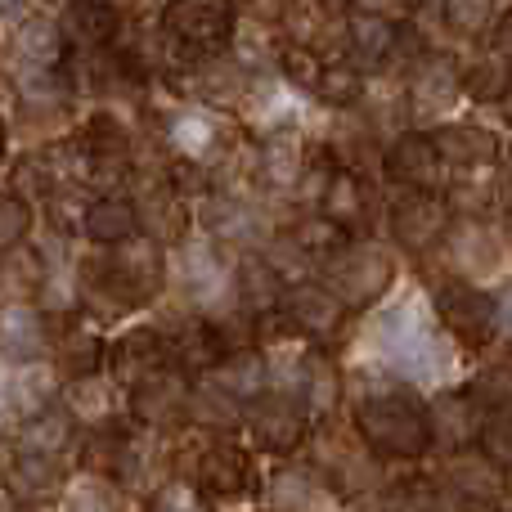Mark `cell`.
Here are the masks:
<instances>
[{
	"label": "cell",
	"instance_id": "6da1fadb",
	"mask_svg": "<svg viewBox=\"0 0 512 512\" xmlns=\"http://www.w3.org/2000/svg\"><path fill=\"white\" fill-rule=\"evenodd\" d=\"M77 288L90 310L99 306L108 315L144 310L167 288V252L149 234H135V239L117 243V248H95L81 261Z\"/></svg>",
	"mask_w": 512,
	"mask_h": 512
},
{
	"label": "cell",
	"instance_id": "7a4b0ae2",
	"mask_svg": "<svg viewBox=\"0 0 512 512\" xmlns=\"http://www.w3.org/2000/svg\"><path fill=\"white\" fill-rule=\"evenodd\" d=\"M351 423L382 463H418L436 445L432 405L405 382H382V387L360 391Z\"/></svg>",
	"mask_w": 512,
	"mask_h": 512
},
{
	"label": "cell",
	"instance_id": "3957f363",
	"mask_svg": "<svg viewBox=\"0 0 512 512\" xmlns=\"http://www.w3.org/2000/svg\"><path fill=\"white\" fill-rule=\"evenodd\" d=\"M310 468L324 477V486L333 490L342 504H360L369 495H382L387 481H382V468L387 463L369 450L355 423H342V418H324L310 432Z\"/></svg>",
	"mask_w": 512,
	"mask_h": 512
},
{
	"label": "cell",
	"instance_id": "277c9868",
	"mask_svg": "<svg viewBox=\"0 0 512 512\" xmlns=\"http://www.w3.org/2000/svg\"><path fill=\"white\" fill-rule=\"evenodd\" d=\"M239 32V5L234 0H167L158 18V36L167 41V54L176 63L221 59Z\"/></svg>",
	"mask_w": 512,
	"mask_h": 512
},
{
	"label": "cell",
	"instance_id": "5b68a950",
	"mask_svg": "<svg viewBox=\"0 0 512 512\" xmlns=\"http://www.w3.org/2000/svg\"><path fill=\"white\" fill-rule=\"evenodd\" d=\"M243 432H248L252 450L270 454V459H292V454L306 450L310 432H315V418H310V409L301 405L297 391L270 387L248 405Z\"/></svg>",
	"mask_w": 512,
	"mask_h": 512
},
{
	"label": "cell",
	"instance_id": "8992f818",
	"mask_svg": "<svg viewBox=\"0 0 512 512\" xmlns=\"http://www.w3.org/2000/svg\"><path fill=\"white\" fill-rule=\"evenodd\" d=\"M319 279L337 292L351 310H369L387 297V288L396 283V261L382 243L373 239H351L333 261L319 265Z\"/></svg>",
	"mask_w": 512,
	"mask_h": 512
},
{
	"label": "cell",
	"instance_id": "52a82bcc",
	"mask_svg": "<svg viewBox=\"0 0 512 512\" xmlns=\"http://www.w3.org/2000/svg\"><path fill=\"white\" fill-rule=\"evenodd\" d=\"M203 499L212 508H239L256 495V463L252 450L239 445L234 436H207L194 454V472H189Z\"/></svg>",
	"mask_w": 512,
	"mask_h": 512
},
{
	"label": "cell",
	"instance_id": "ba28073f",
	"mask_svg": "<svg viewBox=\"0 0 512 512\" xmlns=\"http://www.w3.org/2000/svg\"><path fill=\"white\" fill-rule=\"evenodd\" d=\"M436 319L454 337V346H463L468 355L490 351V342L499 337V306L495 292L477 288L468 279H450L436 288Z\"/></svg>",
	"mask_w": 512,
	"mask_h": 512
},
{
	"label": "cell",
	"instance_id": "9c48e42d",
	"mask_svg": "<svg viewBox=\"0 0 512 512\" xmlns=\"http://www.w3.org/2000/svg\"><path fill=\"white\" fill-rule=\"evenodd\" d=\"M189 405H194V378L180 373L176 364L162 373H153L149 382L126 396V414L144 427V432H180L189 423Z\"/></svg>",
	"mask_w": 512,
	"mask_h": 512
},
{
	"label": "cell",
	"instance_id": "30bf717a",
	"mask_svg": "<svg viewBox=\"0 0 512 512\" xmlns=\"http://www.w3.org/2000/svg\"><path fill=\"white\" fill-rule=\"evenodd\" d=\"M378 346L391 369L405 373V378H436V373H441L436 337H432V328L414 315V306H400V310H391V315H382Z\"/></svg>",
	"mask_w": 512,
	"mask_h": 512
},
{
	"label": "cell",
	"instance_id": "8fae6325",
	"mask_svg": "<svg viewBox=\"0 0 512 512\" xmlns=\"http://www.w3.org/2000/svg\"><path fill=\"white\" fill-rule=\"evenodd\" d=\"M279 310L292 319V328L315 346H333L337 337H342L346 319H351V306H346L324 279H306V283L283 288Z\"/></svg>",
	"mask_w": 512,
	"mask_h": 512
},
{
	"label": "cell",
	"instance_id": "7c38bea8",
	"mask_svg": "<svg viewBox=\"0 0 512 512\" xmlns=\"http://www.w3.org/2000/svg\"><path fill=\"white\" fill-rule=\"evenodd\" d=\"M171 369V337L167 328H153V324H135L126 333H117L108 342V378L131 396L140 382H149L153 373Z\"/></svg>",
	"mask_w": 512,
	"mask_h": 512
},
{
	"label": "cell",
	"instance_id": "4fadbf2b",
	"mask_svg": "<svg viewBox=\"0 0 512 512\" xmlns=\"http://www.w3.org/2000/svg\"><path fill=\"white\" fill-rule=\"evenodd\" d=\"M450 221H454L450 203L436 198V194H405V198H396L391 212H387L391 243L405 248V252H414V256L441 248V243L450 239Z\"/></svg>",
	"mask_w": 512,
	"mask_h": 512
},
{
	"label": "cell",
	"instance_id": "5bb4252c",
	"mask_svg": "<svg viewBox=\"0 0 512 512\" xmlns=\"http://www.w3.org/2000/svg\"><path fill=\"white\" fill-rule=\"evenodd\" d=\"M50 364L59 369L63 382L108 373V342H104V333L95 328V319H90L86 310H77V315H54Z\"/></svg>",
	"mask_w": 512,
	"mask_h": 512
},
{
	"label": "cell",
	"instance_id": "9a60e30c",
	"mask_svg": "<svg viewBox=\"0 0 512 512\" xmlns=\"http://www.w3.org/2000/svg\"><path fill=\"white\" fill-rule=\"evenodd\" d=\"M508 477L512 472H504L499 463H490L477 445L450 450L445 463L436 468V481H441V490L454 499V504H504Z\"/></svg>",
	"mask_w": 512,
	"mask_h": 512
},
{
	"label": "cell",
	"instance_id": "2e32d148",
	"mask_svg": "<svg viewBox=\"0 0 512 512\" xmlns=\"http://www.w3.org/2000/svg\"><path fill=\"white\" fill-rule=\"evenodd\" d=\"M5 495H14L18 504H27V508L59 504V499L68 495V459H54V454L14 445V454H9V463H5Z\"/></svg>",
	"mask_w": 512,
	"mask_h": 512
},
{
	"label": "cell",
	"instance_id": "e0dca14e",
	"mask_svg": "<svg viewBox=\"0 0 512 512\" xmlns=\"http://www.w3.org/2000/svg\"><path fill=\"white\" fill-rule=\"evenodd\" d=\"M315 153L306 149V135L297 126H270V131L256 140V167H261V189L274 194H297L301 180H306Z\"/></svg>",
	"mask_w": 512,
	"mask_h": 512
},
{
	"label": "cell",
	"instance_id": "ac0fdd59",
	"mask_svg": "<svg viewBox=\"0 0 512 512\" xmlns=\"http://www.w3.org/2000/svg\"><path fill=\"white\" fill-rule=\"evenodd\" d=\"M167 337H171V364H176L180 373H189L194 382L212 378L225 364V355H230V342H225V333L216 328L212 315L176 319V324L167 328Z\"/></svg>",
	"mask_w": 512,
	"mask_h": 512
},
{
	"label": "cell",
	"instance_id": "d6986e66",
	"mask_svg": "<svg viewBox=\"0 0 512 512\" xmlns=\"http://www.w3.org/2000/svg\"><path fill=\"white\" fill-rule=\"evenodd\" d=\"M234 140H239V135L225 131V122L216 117V108H207V104L180 108V113L167 122L171 158H194V162L216 167V162H221V153L230 149Z\"/></svg>",
	"mask_w": 512,
	"mask_h": 512
},
{
	"label": "cell",
	"instance_id": "ffe728a7",
	"mask_svg": "<svg viewBox=\"0 0 512 512\" xmlns=\"http://www.w3.org/2000/svg\"><path fill=\"white\" fill-rule=\"evenodd\" d=\"M54 346V315L36 301H9L0 310V355L14 364L45 360Z\"/></svg>",
	"mask_w": 512,
	"mask_h": 512
},
{
	"label": "cell",
	"instance_id": "44dd1931",
	"mask_svg": "<svg viewBox=\"0 0 512 512\" xmlns=\"http://www.w3.org/2000/svg\"><path fill=\"white\" fill-rule=\"evenodd\" d=\"M382 167H387V176L396 180L400 189H409V194H436L445 180V158L427 131H405L387 149Z\"/></svg>",
	"mask_w": 512,
	"mask_h": 512
},
{
	"label": "cell",
	"instance_id": "7402d4cb",
	"mask_svg": "<svg viewBox=\"0 0 512 512\" xmlns=\"http://www.w3.org/2000/svg\"><path fill=\"white\" fill-rule=\"evenodd\" d=\"M432 432H436V445H445V450H468V445H477L481 436V423H486V400L477 396L472 387H445L436 391L432 400Z\"/></svg>",
	"mask_w": 512,
	"mask_h": 512
},
{
	"label": "cell",
	"instance_id": "603a6c76",
	"mask_svg": "<svg viewBox=\"0 0 512 512\" xmlns=\"http://www.w3.org/2000/svg\"><path fill=\"white\" fill-rule=\"evenodd\" d=\"M72 50H113L122 41L126 9L117 0H68L59 14Z\"/></svg>",
	"mask_w": 512,
	"mask_h": 512
},
{
	"label": "cell",
	"instance_id": "cb8c5ba5",
	"mask_svg": "<svg viewBox=\"0 0 512 512\" xmlns=\"http://www.w3.org/2000/svg\"><path fill=\"white\" fill-rule=\"evenodd\" d=\"M0 396H5L9 418H14V423L23 427L27 418H36V414H45V409L59 405V396H63V378H59V369H54V364H45V360H36V364H18V369L5 378Z\"/></svg>",
	"mask_w": 512,
	"mask_h": 512
},
{
	"label": "cell",
	"instance_id": "d4e9b609",
	"mask_svg": "<svg viewBox=\"0 0 512 512\" xmlns=\"http://www.w3.org/2000/svg\"><path fill=\"white\" fill-rule=\"evenodd\" d=\"M59 405L68 409L86 432H95V427H108V423H117V418H126V391L117 387L108 373H95V378L63 382Z\"/></svg>",
	"mask_w": 512,
	"mask_h": 512
},
{
	"label": "cell",
	"instance_id": "484cf974",
	"mask_svg": "<svg viewBox=\"0 0 512 512\" xmlns=\"http://www.w3.org/2000/svg\"><path fill=\"white\" fill-rule=\"evenodd\" d=\"M81 234H86L95 248H117V243L144 234L140 225V207L131 194H99L81 207Z\"/></svg>",
	"mask_w": 512,
	"mask_h": 512
},
{
	"label": "cell",
	"instance_id": "4316f807",
	"mask_svg": "<svg viewBox=\"0 0 512 512\" xmlns=\"http://www.w3.org/2000/svg\"><path fill=\"white\" fill-rule=\"evenodd\" d=\"M189 86H194V99H203L207 108L225 113V108H239L243 99L252 95L256 72L243 59H225V54H221V59L198 63L194 77H189Z\"/></svg>",
	"mask_w": 512,
	"mask_h": 512
},
{
	"label": "cell",
	"instance_id": "83f0119b",
	"mask_svg": "<svg viewBox=\"0 0 512 512\" xmlns=\"http://www.w3.org/2000/svg\"><path fill=\"white\" fill-rule=\"evenodd\" d=\"M346 50H351L355 68H382L400 54V23L391 14L360 9L346 18Z\"/></svg>",
	"mask_w": 512,
	"mask_h": 512
},
{
	"label": "cell",
	"instance_id": "f1b7e54d",
	"mask_svg": "<svg viewBox=\"0 0 512 512\" xmlns=\"http://www.w3.org/2000/svg\"><path fill=\"white\" fill-rule=\"evenodd\" d=\"M319 212H324L333 225H342L351 239H360V234L369 230V221H373V194H369V185H364L360 171L337 167L333 180L324 185Z\"/></svg>",
	"mask_w": 512,
	"mask_h": 512
},
{
	"label": "cell",
	"instance_id": "f546056e",
	"mask_svg": "<svg viewBox=\"0 0 512 512\" xmlns=\"http://www.w3.org/2000/svg\"><path fill=\"white\" fill-rule=\"evenodd\" d=\"M14 54L32 72H59L72 59V41L59 18H23L14 23Z\"/></svg>",
	"mask_w": 512,
	"mask_h": 512
},
{
	"label": "cell",
	"instance_id": "4dcf8cb0",
	"mask_svg": "<svg viewBox=\"0 0 512 512\" xmlns=\"http://www.w3.org/2000/svg\"><path fill=\"white\" fill-rule=\"evenodd\" d=\"M463 95V77L441 59H427L423 68L414 72V86H409V113L418 122H432V117H445Z\"/></svg>",
	"mask_w": 512,
	"mask_h": 512
},
{
	"label": "cell",
	"instance_id": "1f68e13d",
	"mask_svg": "<svg viewBox=\"0 0 512 512\" xmlns=\"http://www.w3.org/2000/svg\"><path fill=\"white\" fill-rule=\"evenodd\" d=\"M81 441H86V427H81L63 405L45 409V414L27 418V423L18 427V445H27V450H41V454H54V459L81 454Z\"/></svg>",
	"mask_w": 512,
	"mask_h": 512
},
{
	"label": "cell",
	"instance_id": "d6a6232c",
	"mask_svg": "<svg viewBox=\"0 0 512 512\" xmlns=\"http://www.w3.org/2000/svg\"><path fill=\"white\" fill-rule=\"evenodd\" d=\"M436 149H441L445 167H459V171H481L499 158V140L486 131V126H472V122H450L432 135Z\"/></svg>",
	"mask_w": 512,
	"mask_h": 512
},
{
	"label": "cell",
	"instance_id": "836d02e7",
	"mask_svg": "<svg viewBox=\"0 0 512 512\" xmlns=\"http://www.w3.org/2000/svg\"><path fill=\"white\" fill-rule=\"evenodd\" d=\"M243 405L239 396H230L225 387H216L212 378H198L194 382V405H189V423L203 427L207 436H234V427H243Z\"/></svg>",
	"mask_w": 512,
	"mask_h": 512
},
{
	"label": "cell",
	"instance_id": "e575fe53",
	"mask_svg": "<svg viewBox=\"0 0 512 512\" xmlns=\"http://www.w3.org/2000/svg\"><path fill=\"white\" fill-rule=\"evenodd\" d=\"M459 77H463V95L477 99V104H499V99L512 95V59L499 45L495 50H481Z\"/></svg>",
	"mask_w": 512,
	"mask_h": 512
},
{
	"label": "cell",
	"instance_id": "d590c367",
	"mask_svg": "<svg viewBox=\"0 0 512 512\" xmlns=\"http://www.w3.org/2000/svg\"><path fill=\"white\" fill-rule=\"evenodd\" d=\"M382 512H459L436 477H405L382 490Z\"/></svg>",
	"mask_w": 512,
	"mask_h": 512
},
{
	"label": "cell",
	"instance_id": "8d00e7d4",
	"mask_svg": "<svg viewBox=\"0 0 512 512\" xmlns=\"http://www.w3.org/2000/svg\"><path fill=\"white\" fill-rule=\"evenodd\" d=\"M288 234L297 239V248L310 256L315 265H324V261H333L337 252L351 243V234L342 230V225H333L324 212H315V216H301V221H292L288 225Z\"/></svg>",
	"mask_w": 512,
	"mask_h": 512
},
{
	"label": "cell",
	"instance_id": "74e56055",
	"mask_svg": "<svg viewBox=\"0 0 512 512\" xmlns=\"http://www.w3.org/2000/svg\"><path fill=\"white\" fill-rule=\"evenodd\" d=\"M315 99L328 104V108H355L364 99V72L346 59H328L324 72H319Z\"/></svg>",
	"mask_w": 512,
	"mask_h": 512
},
{
	"label": "cell",
	"instance_id": "f35d334b",
	"mask_svg": "<svg viewBox=\"0 0 512 512\" xmlns=\"http://www.w3.org/2000/svg\"><path fill=\"white\" fill-rule=\"evenodd\" d=\"M27 234H32V203L23 194H14V189H5L0 194V261L23 248Z\"/></svg>",
	"mask_w": 512,
	"mask_h": 512
},
{
	"label": "cell",
	"instance_id": "ab89813d",
	"mask_svg": "<svg viewBox=\"0 0 512 512\" xmlns=\"http://www.w3.org/2000/svg\"><path fill=\"white\" fill-rule=\"evenodd\" d=\"M117 495H122V486H113V481L104 477H81L68 486V495H63V512H117Z\"/></svg>",
	"mask_w": 512,
	"mask_h": 512
},
{
	"label": "cell",
	"instance_id": "60d3db41",
	"mask_svg": "<svg viewBox=\"0 0 512 512\" xmlns=\"http://www.w3.org/2000/svg\"><path fill=\"white\" fill-rule=\"evenodd\" d=\"M477 450L504 472H512V409H490L486 423H481Z\"/></svg>",
	"mask_w": 512,
	"mask_h": 512
},
{
	"label": "cell",
	"instance_id": "b9f144b4",
	"mask_svg": "<svg viewBox=\"0 0 512 512\" xmlns=\"http://www.w3.org/2000/svg\"><path fill=\"white\" fill-rule=\"evenodd\" d=\"M144 512H212V504L203 499V490H198L194 481L171 477L149 495V508Z\"/></svg>",
	"mask_w": 512,
	"mask_h": 512
},
{
	"label": "cell",
	"instance_id": "7bdbcfd3",
	"mask_svg": "<svg viewBox=\"0 0 512 512\" xmlns=\"http://www.w3.org/2000/svg\"><path fill=\"white\" fill-rule=\"evenodd\" d=\"M445 23L463 36H477L495 23V0H445Z\"/></svg>",
	"mask_w": 512,
	"mask_h": 512
},
{
	"label": "cell",
	"instance_id": "ee69618b",
	"mask_svg": "<svg viewBox=\"0 0 512 512\" xmlns=\"http://www.w3.org/2000/svg\"><path fill=\"white\" fill-rule=\"evenodd\" d=\"M239 18H261V23H283L288 14V0H234Z\"/></svg>",
	"mask_w": 512,
	"mask_h": 512
},
{
	"label": "cell",
	"instance_id": "f6af8a7d",
	"mask_svg": "<svg viewBox=\"0 0 512 512\" xmlns=\"http://www.w3.org/2000/svg\"><path fill=\"white\" fill-rule=\"evenodd\" d=\"M495 306H499V333H504L508 342H512V279L495 292Z\"/></svg>",
	"mask_w": 512,
	"mask_h": 512
},
{
	"label": "cell",
	"instance_id": "bcb514c9",
	"mask_svg": "<svg viewBox=\"0 0 512 512\" xmlns=\"http://www.w3.org/2000/svg\"><path fill=\"white\" fill-rule=\"evenodd\" d=\"M495 45H499V50H504V54H508V59H512V9H508V14H504V18H499V32H495Z\"/></svg>",
	"mask_w": 512,
	"mask_h": 512
},
{
	"label": "cell",
	"instance_id": "7dc6e473",
	"mask_svg": "<svg viewBox=\"0 0 512 512\" xmlns=\"http://www.w3.org/2000/svg\"><path fill=\"white\" fill-rule=\"evenodd\" d=\"M0 512H36V508L18 504V499H14V495H0Z\"/></svg>",
	"mask_w": 512,
	"mask_h": 512
},
{
	"label": "cell",
	"instance_id": "c3c4849f",
	"mask_svg": "<svg viewBox=\"0 0 512 512\" xmlns=\"http://www.w3.org/2000/svg\"><path fill=\"white\" fill-rule=\"evenodd\" d=\"M459 512H508L504 504H459Z\"/></svg>",
	"mask_w": 512,
	"mask_h": 512
},
{
	"label": "cell",
	"instance_id": "681fc988",
	"mask_svg": "<svg viewBox=\"0 0 512 512\" xmlns=\"http://www.w3.org/2000/svg\"><path fill=\"white\" fill-rule=\"evenodd\" d=\"M0 162H5V122H0Z\"/></svg>",
	"mask_w": 512,
	"mask_h": 512
},
{
	"label": "cell",
	"instance_id": "f907efd6",
	"mask_svg": "<svg viewBox=\"0 0 512 512\" xmlns=\"http://www.w3.org/2000/svg\"><path fill=\"white\" fill-rule=\"evenodd\" d=\"M63 5H68V0H63Z\"/></svg>",
	"mask_w": 512,
	"mask_h": 512
}]
</instances>
